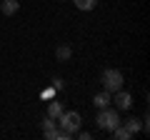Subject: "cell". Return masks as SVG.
<instances>
[{"label":"cell","instance_id":"cell-1","mask_svg":"<svg viewBox=\"0 0 150 140\" xmlns=\"http://www.w3.org/2000/svg\"><path fill=\"white\" fill-rule=\"evenodd\" d=\"M95 123H98V128H103V130H112L115 125H120V110L110 108V105H108V108H100Z\"/></svg>","mask_w":150,"mask_h":140},{"label":"cell","instance_id":"cell-2","mask_svg":"<svg viewBox=\"0 0 150 140\" xmlns=\"http://www.w3.org/2000/svg\"><path fill=\"white\" fill-rule=\"evenodd\" d=\"M100 83H103V90H108V93L112 95L115 90H120V88H123L125 78H123V73H120V70H115V68H108L105 73H103Z\"/></svg>","mask_w":150,"mask_h":140},{"label":"cell","instance_id":"cell-3","mask_svg":"<svg viewBox=\"0 0 150 140\" xmlns=\"http://www.w3.org/2000/svg\"><path fill=\"white\" fill-rule=\"evenodd\" d=\"M58 123H60V130H65V133H70L75 138V133L80 130L83 118H80V113H75V110H63V115L58 118Z\"/></svg>","mask_w":150,"mask_h":140},{"label":"cell","instance_id":"cell-4","mask_svg":"<svg viewBox=\"0 0 150 140\" xmlns=\"http://www.w3.org/2000/svg\"><path fill=\"white\" fill-rule=\"evenodd\" d=\"M110 103H115V110H130V105H133V95L120 88V90H115L110 95Z\"/></svg>","mask_w":150,"mask_h":140},{"label":"cell","instance_id":"cell-5","mask_svg":"<svg viewBox=\"0 0 150 140\" xmlns=\"http://www.w3.org/2000/svg\"><path fill=\"white\" fill-rule=\"evenodd\" d=\"M0 10H3V15H15V13L20 10V3H18V0H3Z\"/></svg>","mask_w":150,"mask_h":140},{"label":"cell","instance_id":"cell-6","mask_svg":"<svg viewBox=\"0 0 150 140\" xmlns=\"http://www.w3.org/2000/svg\"><path fill=\"white\" fill-rule=\"evenodd\" d=\"M93 105H95L98 110H100V108H108V105H110V93H108V90L98 93V95L93 98Z\"/></svg>","mask_w":150,"mask_h":140},{"label":"cell","instance_id":"cell-7","mask_svg":"<svg viewBox=\"0 0 150 140\" xmlns=\"http://www.w3.org/2000/svg\"><path fill=\"white\" fill-rule=\"evenodd\" d=\"M120 125H123V128L128 130L130 135H135V133H138L140 128H143V123H140L138 118H130V120H125V123H123V120H120Z\"/></svg>","mask_w":150,"mask_h":140},{"label":"cell","instance_id":"cell-8","mask_svg":"<svg viewBox=\"0 0 150 140\" xmlns=\"http://www.w3.org/2000/svg\"><path fill=\"white\" fill-rule=\"evenodd\" d=\"M63 110H65V108H63V103H55V100L48 103V115H50L53 120H58L60 115H63Z\"/></svg>","mask_w":150,"mask_h":140},{"label":"cell","instance_id":"cell-9","mask_svg":"<svg viewBox=\"0 0 150 140\" xmlns=\"http://www.w3.org/2000/svg\"><path fill=\"white\" fill-rule=\"evenodd\" d=\"M110 133H112V138H115V140H130V138H133V135H130L128 130L123 128V125H115V128H112Z\"/></svg>","mask_w":150,"mask_h":140},{"label":"cell","instance_id":"cell-10","mask_svg":"<svg viewBox=\"0 0 150 140\" xmlns=\"http://www.w3.org/2000/svg\"><path fill=\"white\" fill-rule=\"evenodd\" d=\"M98 5V0H75V8L78 10H93Z\"/></svg>","mask_w":150,"mask_h":140},{"label":"cell","instance_id":"cell-11","mask_svg":"<svg viewBox=\"0 0 150 140\" xmlns=\"http://www.w3.org/2000/svg\"><path fill=\"white\" fill-rule=\"evenodd\" d=\"M55 55H58V60H68L70 55H73V50H70L68 45H60V48L55 50Z\"/></svg>","mask_w":150,"mask_h":140},{"label":"cell","instance_id":"cell-12","mask_svg":"<svg viewBox=\"0 0 150 140\" xmlns=\"http://www.w3.org/2000/svg\"><path fill=\"white\" fill-rule=\"evenodd\" d=\"M40 125H43V130H50V128H58V120H53L50 115H45V118H43V123H40Z\"/></svg>","mask_w":150,"mask_h":140},{"label":"cell","instance_id":"cell-13","mask_svg":"<svg viewBox=\"0 0 150 140\" xmlns=\"http://www.w3.org/2000/svg\"><path fill=\"white\" fill-rule=\"evenodd\" d=\"M53 95H55V88H53V85H50L48 90H43V98H45V100H50Z\"/></svg>","mask_w":150,"mask_h":140},{"label":"cell","instance_id":"cell-14","mask_svg":"<svg viewBox=\"0 0 150 140\" xmlns=\"http://www.w3.org/2000/svg\"><path fill=\"white\" fill-rule=\"evenodd\" d=\"M53 88H55V90H63V80H60V78H55V80H53Z\"/></svg>","mask_w":150,"mask_h":140},{"label":"cell","instance_id":"cell-15","mask_svg":"<svg viewBox=\"0 0 150 140\" xmlns=\"http://www.w3.org/2000/svg\"><path fill=\"white\" fill-rule=\"evenodd\" d=\"M75 135H78V138H80V140H90V133H80V130H78V133H75Z\"/></svg>","mask_w":150,"mask_h":140}]
</instances>
